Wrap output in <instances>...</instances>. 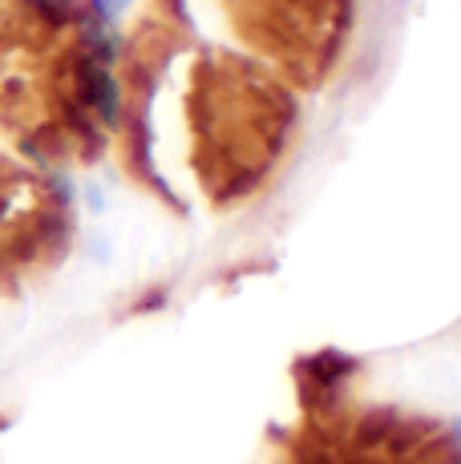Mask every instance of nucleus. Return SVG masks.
<instances>
[{
  "label": "nucleus",
  "instance_id": "1",
  "mask_svg": "<svg viewBox=\"0 0 461 464\" xmlns=\"http://www.w3.org/2000/svg\"><path fill=\"white\" fill-rule=\"evenodd\" d=\"M53 218H57L53 210L37 207V186L0 162V266L37 258Z\"/></svg>",
  "mask_w": 461,
  "mask_h": 464
},
{
  "label": "nucleus",
  "instance_id": "2",
  "mask_svg": "<svg viewBox=\"0 0 461 464\" xmlns=\"http://www.w3.org/2000/svg\"><path fill=\"white\" fill-rule=\"evenodd\" d=\"M93 5V13L102 16V21H110L113 13H122V8H126V0H90Z\"/></svg>",
  "mask_w": 461,
  "mask_h": 464
}]
</instances>
